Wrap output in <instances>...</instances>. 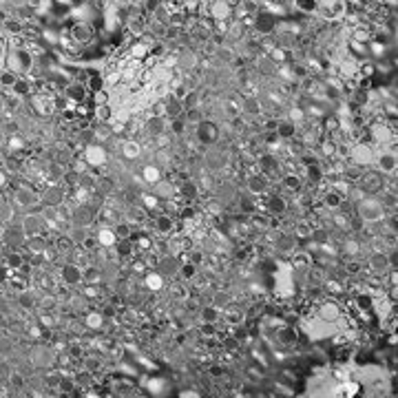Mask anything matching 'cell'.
<instances>
[{
    "mask_svg": "<svg viewBox=\"0 0 398 398\" xmlns=\"http://www.w3.org/2000/svg\"><path fill=\"white\" fill-rule=\"evenodd\" d=\"M354 212L363 223H379V221H383V219L387 217L385 206L379 201V197H376V195H365L363 199H359V201H356V210Z\"/></svg>",
    "mask_w": 398,
    "mask_h": 398,
    "instance_id": "1",
    "label": "cell"
},
{
    "mask_svg": "<svg viewBox=\"0 0 398 398\" xmlns=\"http://www.w3.org/2000/svg\"><path fill=\"white\" fill-rule=\"evenodd\" d=\"M356 184L363 188L365 195H379L381 191H385V175L381 171H365L363 168V175Z\"/></svg>",
    "mask_w": 398,
    "mask_h": 398,
    "instance_id": "2",
    "label": "cell"
},
{
    "mask_svg": "<svg viewBox=\"0 0 398 398\" xmlns=\"http://www.w3.org/2000/svg\"><path fill=\"white\" fill-rule=\"evenodd\" d=\"M24 241H27V232L22 230V226L9 221L2 230V246L9 250H20L24 248Z\"/></svg>",
    "mask_w": 398,
    "mask_h": 398,
    "instance_id": "3",
    "label": "cell"
},
{
    "mask_svg": "<svg viewBox=\"0 0 398 398\" xmlns=\"http://www.w3.org/2000/svg\"><path fill=\"white\" fill-rule=\"evenodd\" d=\"M348 160H350V164H354L359 168H367L374 162V151H372V146H367L365 142H356V144H352L348 149Z\"/></svg>",
    "mask_w": 398,
    "mask_h": 398,
    "instance_id": "4",
    "label": "cell"
},
{
    "mask_svg": "<svg viewBox=\"0 0 398 398\" xmlns=\"http://www.w3.org/2000/svg\"><path fill=\"white\" fill-rule=\"evenodd\" d=\"M38 201L35 193L31 191V186H22L18 184L11 193V206L13 208H20V210H31V206Z\"/></svg>",
    "mask_w": 398,
    "mask_h": 398,
    "instance_id": "5",
    "label": "cell"
},
{
    "mask_svg": "<svg viewBox=\"0 0 398 398\" xmlns=\"http://www.w3.org/2000/svg\"><path fill=\"white\" fill-rule=\"evenodd\" d=\"M109 160V153L100 142H91L84 146V164L89 166H104Z\"/></svg>",
    "mask_w": 398,
    "mask_h": 398,
    "instance_id": "6",
    "label": "cell"
},
{
    "mask_svg": "<svg viewBox=\"0 0 398 398\" xmlns=\"http://www.w3.org/2000/svg\"><path fill=\"white\" fill-rule=\"evenodd\" d=\"M246 191H248V195H252V197L268 195V191H270V180H268V175H263V173H254V175H248V180H246Z\"/></svg>",
    "mask_w": 398,
    "mask_h": 398,
    "instance_id": "7",
    "label": "cell"
},
{
    "mask_svg": "<svg viewBox=\"0 0 398 398\" xmlns=\"http://www.w3.org/2000/svg\"><path fill=\"white\" fill-rule=\"evenodd\" d=\"M370 270L379 277H387V272L392 270L390 259H387V250H374L370 254Z\"/></svg>",
    "mask_w": 398,
    "mask_h": 398,
    "instance_id": "8",
    "label": "cell"
},
{
    "mask_svg": "<svg viewBox=\"0 0 398 398\" xmlns=\"http://www.w3.org/2000/svg\"><path fill=\"white\" fill-rule=\"evenodd\" d=\"M20 226H22V230L27 232V237L40 234L44 230V217L40 215V212H27V215L20 219Z\"/></svg>",
    "mask_w": 398,
    "mask_h": 398,
    "instance_id": "9",
    "label": "cell"
},
{
    "mask_svg": "<svg viewBox=\"0 0 398 398\" xmlns=\"http://www.w3.org/2000/svg\"><path fill=\"white\" fill-rule=\"evenodd\" d=\"M316 316H319L321 321H325V323H332V321L341 319V308H339V303H336L334 299L323 301V303L319 305V310H316Z\"/></svg>",
    "mask_w": 398,
    "mask_h": 398,
    "instance_id": "10",
    "label": "cell"
},
{
    "mask_svg": "<svg viewBox=\"0 0 398 398\" xmlns=\"http://www.w3.org/2000/svg\"><path fill=\"white\" fill-rule=\"evenodd\" d=\"M93 221H95V212H93V208H91V206H84V203H80V206L75 208L73 212H71V223H75V226L89 228Z\"/></svg>",
    "mask_w": 398,
    "mask_h": 398,
    "instance_id": "11",
    "label": "cell"
},
{
    "mask_svg": "<svg viewBox=\"0 0 398 398\" xmlns=\"http://www.w3.org/2000/svg\"><path fill=\"white\" fill-rule=\"evenodd\" d=\"M376 166H379V171L383 175H396V153L394 151H385L379 155V160H376Z\"/></svg>",
    "mask_w": 398,
    "mask_h": 398,
    "instance_id": "12",
    "label": "cell"
},
{
    "mask_svg": "<svg viewBox=\"0 0 398 398\" xmlns=\"http://www.w3.org/2000/svg\"><path fill=\"white\" fill-rule=\"evenodd\" d=\"M265 210L272 217H281L288 212V199L283 195H268V203H265Z\"/></svg>",
    "mask_w": 398,
    "mask_h": 398,
    "instance_id": "13",
    "label": "cell"
},
{
    "mask_svg": "<svg viewBox=\"0 0 398 398\" xmlns=\"http://www.w3.org/2000/svg\"><path fill=\"white\" fill-rule=\"evenodd\" d=\"M62 281L66 285H80L82 283V268L78 263H66L62 268Z\"/></svg>",
    "mask_w": 398,
    "mask_h": 398,
    "instance_id": "14",
    "label": "cell"
},
{
    "mask_svg": "<svg viewBox=\"0 0 398 398\" xmlns=\"http://www.w3.org/2000/svg\"><path fill=\"white\" fill-rule=\"evenodd\" d=\"M24 248H27L31 254H42L44 250L49 248V239L44 237L42 232H40V234H31V237H27V241H24Z\"/></svg>",
    "mask_w": 398,
    "mask_h": 398,
    "instance_id": "15",
    "label": "cell"
},
{
    "mask_svg": "<svg viewBox=\"0 0 398 398\" xmlns=\"http://www.w3.org/2000/svg\"><path fill=\"white\" fill-rule=\"evenodd\" d=\"M153 226H155V230L160 234H168V232L175 230V221H173V217L166 215V212H157Z\"/></svg>",
    "mask_w": 398,
    "mask_h": 398,
    "instance_id": "16",
    "label": "cell"
},
{
    "mask_svg": "<svg viewBox=\"0 0 398 398\" xmlns=\"http://www.w3.org/2000/svg\"><path fill=\"white\" fill-rule=\"evenodd\" d=\"M42 201H44V206H49V208L62 206V201H64L62 191H60L58 186H49L47 191H44V195H42Z\"/></svg>",
    "mask_w": 398,
    "mask_h": 398,
    "instance_id": "17",
    "label": "cell"
},
{
    "mask_svg": "<svg viewBox=\"0 0 398 398\" xmlns=\"http://www.w3.org/2000/svg\"><path fill=\"white\" fill-rule=\"evenodd\" d=\"M144 285L149 292H160V290H164V274L149 270V272L144 274Z\"/></svg>",
    "mask_w": 398,
    "mask_h": 398,
    "instance_id": "18",
    "label": "cell"
},
{
    "mask_svg": "<svg viewBox=\"0 0 398 398\" xmlns=\"http://www.w3.org/2000/svg\"><path fill=\"white\" fill-rule=\"evenodd\" d=\"M321 199H323V206L328 208V210H336V208L341 206V203H343V195H341L339 191H334V188H328V191L323 193V195H321Z\"/></svg>",
    "mask_w": 398,
    "mask_h": 398,
    "instance_id": "19",
    "label": "cell"
},
{
    "mask_svg": "<svg viewBox=\"0 0 398 398\" xmlns=\"http://www.w3.org/2000/svg\"><path fill=\"white\" fill-rule=\"evenodd\" d=\"M82 283L84 285H100L102 283V268H98V265H86L82 270Z\"/></svg>",
    "mask_w": 398,
    "mask_h": 398,
    "instance_id": "20",
    "label": "cell"
},
{
    "mask_svg": "<svg viewBox=\"0 0 398 398\" xmlns=\"http://www.w3.org/2000/svg\"><path fill=\"white\" fill-rule=\"evenodd\" d=\"M281 186H283V191H288V193H292V195H297L301 188H303V180H301L297 173H288V175H283Z\"/></svg>",
    "mask_w": 398,
    "mask_h": 398,
    "instance_id": "21",
    "label": "cell"
},
{
    "mask_svg": "<svg viewBox=\"0 0 398 398\" xmlns=\"http://www.w3.org/2000/svg\"><path fill=\"white\" fill-rule=\"evenodd\" d=\"M153 186H155V197L157 199H171L173 195H175V186H173L171 180H164V177H162V180L155 182Z\"/></svg>",
    "mask_w": 398,
    "mask_h": 398,
    "instance_id": "22",
    "label": "cell"
},
{
    "mask_svg": "<svg viewBox=\"0 0 398 398\" xmlns=\"http://www.w3.org/2000/svg\"><path fill=\"white\" fill-rule=\"evenodd\" d=\"M95 241H100V248H113L117 243V237H115L113 228H100Z\"/></svg>",
    "mask_w": 398,
    "mask_h": 398,
    "instance_id": "23",
    "label": "cell"
},
{
    "mask_svg": "<svg viewBox=\"0 0 398 398\" xmlns=\"http://www.w3.org/2000/svg\"><path fill=\"white\" fill-rule=\"evenodd\" d=\"M120 155L124 157L126 162H133L140 157V144L137 142H124V144L120 146Z\"/></svg>",
    "mask_w": 398,
    "mask_h": 398,
    "instance_id": "24",
    "label": "cell"
},
{
    "mask_svg": "<svg viewBox=\"0 0 398 398\" xmlns=\"http://www.w3.org/2000/svg\"><path fill=\"white\" fill-rule=\"evenodd\" d=\"M199 316H201V321H203V323H217V319H219V316H221V310H219L217 308V305H206V308H201V310H199Z\"/></svg>",
    "mask_w": 398,
    "mask_h": 398,
    "instance_id": "25",
    "label": "cell"
},
{
    "mask_svg": "<svg viewBox=\"0 0 398 398\" xmlns=\"http://www.w3.org/2000/svg\"><path fill=\"white\" fill-rule=\"evenodd\" d=\"M4 265H7L9 270H20L24 265V257L20 250H9V254L4 257Z\"/></svg>",
    "mask_w": 398,
    "mask_h": 398,
    "instance_id": "26",
    "label": "cell"
},
{
    "mask_svg": "<svg viewBox=\"0 0 398 398\" xmlns=\"http://www.w3.org/2000/svg\"><path fill=\"white\" fill-rule=\"evenodd\" d=\"M157 265H160V270L157 272H162V274H177V270H180V261H177L175 257H164V259H160L157 261Z\"/></svg>",
    "mask_w": 398,
    "mask_h": 398,
    "instance_id": "27",
    "label": "cell"
},
{
    "mask_svg": "<svg viewBox=\"0 0 398 398\" xmlns=\"http://www.w3.org/2000/svg\"><path fill=\"white\" fill-rule=\"evenodd\" d=\"M89 237V230H86L84 226H75V223H71L69 228V239L75 243V246H82V241Z\"/></svg>",
    "mask_w": 398,
    "mask_h": 398,
    "instance_id": "28",
    "label": "cell"
},
{
    "mask_svg": "<svg viewBox=\"0 0 398 398\" xmlns=\"http://www.w3.org/2000/svg\"><path fill=\"white\" fill-rule=\"evenodd\" d=\"M277 135L281 137L283 142H288V140H292V137H297V126L292 124V122H281V124L277 126Z\"/></svg>",
    "mask_w": 398,
    "mask_h": 398,
    "instance_id": "29",
    "label": "cell"
},
{
    "mask_svg": "<svg viewBox=\"0 0 398 398\" xmlns=\"http://www.w3.org/2000/svg\"><path fill=\"white\" fill-rule=\"evenodd\" d=\"M142 177H144V182H149V184L160 182V180H162V168L155 166V164L144 166V168H142Z\"/></svg>",
    "mask_w": 398,
    "mask_h": 398,
    "instance_id": "30",
    "label": "cell"
},
{
    "mask_svg": "<svg viewBox=\"0 0 398 398\" xmlns=\"http://www.w3.org/2000/svg\"><path fill=\"white\" fill-rule=\"evenodd\" d=\"M102 325H104V314H102V312H89L84 316V328L102 330Z\"/></svg>",
    "mask_w": 398,
    "mask_h": 398,
    "instance_id": "31",
    "label": "cell"
},
{
    "mask_svg": "<svg viewBox=\"0 0 398 398\" xmlns=\"http://www.w3.org/2000/svg\"><path fill=\"white\" fill-rule=\"evenodd\" d=\"M279 168H281V164H279V160H274L272 155L268 157H261V173L263 175H274V173H279Z\"/></svg>",
    "mask_w": 398,
    "mask_h": 398,
    "instance_id": "32",
    "label": "cell"
},
{
    "mask_svg": "<svg viewBox=\"0 0 398 398\" xmlns=\"http://www.w3.org/2000/svg\"><path fill=\"white\" fill-rule=\"evenodd\" d=\"M177 274L182 277V281H191V279L197 277V265L193 261H184L180 265V270H177Z\"/></svg>",
    "mask_w": 398,
    "mask_h": 398,
    "instance_id": "33",
    "label": "cell"
},
{
    "mask_svg": "<svg viewBox=\"0 0 398 398\" xmlns=\"http://www.w3.org/2000/svg\"><path fill=\"white\" fill-rule=\"evenodd\" d=\"M164 120L162 117H153V120H149V124H146V133H149L151 137H160L162 133H164Z\"/></svg>",
    "mask_w": 398,
    "mask_h": 398,
    "instance_id": "34",
    "label": "cell"
},
{
    "mask_svg": "<svg viewBox=\"0 0 398 398\" xmlns=\"http://www.w3.org/2000/svg\"><path fill=\"white\" fill-rule=\"evenodd\" d=\"M47 175H49V180L58 182V180H62V177L66 175V168L60 164V162H51L49 168H47Z\"/></svg>",
    "mask_w": 398,
    "mask_h": 398,
    "instance_id": "35",
    "label": "cell"
},
{
    "mask_svg": "<svg viewBox=\"0 0 398 398\" xmlns=\"http://www.w3.org/2000/svg\"><path fill=\"white\" fill-rule=\"evenodd\" d=\"M325 177V171H323V166L316 162V164H310L308 166V180L312 182V184H319L321 180Z\"/></svg>",
    "mask_w": 398,
    "mask_h": 398,
    "instance_id": "36",
    "label": "cell"
},
{
    "mask_svg": "<svg viewBox=\"0 0 398 398\" xmlns=\"http://www.w3.org/2000/svg\"><path fill=\"white\" fill-rule=\"evenodd\" d=\"M82 363H84V372H89V374H95V372L100 370L102 361L98 359V356H93V354H84Z\"/></svg>",
    "mask_w": 398,
    "mask_h": 398,
    "instance_id": "37",
    "label": "cell"
},
{
    "mask_svg": "<svg viewBox=\"0 0 398 398\" xmlns=\"http://www.w3.org/2000/svg\"><path fill=\"white\" fill-rule=\"evenodd\" d=\"M171 294H173V299H177V301H186L188 297H191V292H188V288H186V281H184V283H173Z\"/></svg>",
    "mask_w": 398,
    "mask_h": 398,
    "instance_id": "38",
    "label": "cell"
},
{
    "mask_svg": "<svg viewBox=\"0 0 398 398\" xmlns=\"http://www.w3.org/2000/svg\"><path fill=\"white\" fill-rule=\"evenodd\" d=\"M199 133H201V140H208V142L217 140V129L215 126H208V122H201V124H199Z\"/></svg>",
    "mask_w": 398,
    "mask_h": 398,
    "instance_id": "39",
    "label": "cell"
},
{
    "mask_svg": "<svg viewBox=\"0 0 398 398\" xmlns=\"http://www.w3.org/2000/svg\"><path fill=\"white\" fill-rule=\"evenodd\" d=\"M113 232H115L117 239H129L131 232H133V228H131L129 221H122V223H115V226H113Z\"/></svg>",
    "mask_w": 398,
    "mask_h": 398,
    "instance_id": "40",
    "label": "cell"
},
{
    "mask_svg": "<svg viewBox=\"0 0 398 398\" xmlns=\"http://www.w3.org/2000/svg\"><path fill=\"white\" fill-rule=\"evenodd\" d=\"M294 237L297 239H310V232H312V226H310L308 221H299L297 226H294Z\"/></svg>",
    "mask_w": 398,
    "mask_h": 398,
    "instance_id": "41",
    "label": "cell"
},
{
    "mask_svg": "<svg viewBox=\"0 0 398 398\" xmlns=\"http://www.w3.org/2000/svg\"><path fill=\"white\" fill-rule=\"evenodd\" d=\"M7 379H9V387L11 390H24V376L20 372H11Z\"/></svg>",
    "mask_w": 398,
    "mask_h": 398,
    "instance_id": "42",
    "label": "cell"
},
{
    "mask_svg": "<svg viewBox=\"0 0 398 398\" xmlns=\"http://www.w3.org/2000/svg\"><path fill=\"white\" fill-rule=\"evenodd\" d=\"M308 146L303 144L301 140H297V137H292V140H288V151H290V155H301Z\"/></svg>",
    "mask_w": 398,
    "mask_h": 398,
    "instance_id": "43",
    "label": "cell"
},
{
    "mask_svg": "<svg viewBox=\"0 0 398 398\" xmlns=\"http://www.w3.org/2000/svg\"><path fill=\"white\" fill-rule=\"evenodd\" d=\"M75 385H78V383H75V379H60V383H58V387H55V390H60V392H64V394H71V392L75 390Z\"/></svg>",
    "mask_w": 398,
    "mask_h": 398,
    "instance_id": "44",
    "label": "cell"
},
{
    "mask_svg": "<svg viewBox=\"0 0 398 398\" xmlns=\"http://www.w3.org/2000/svg\"><path fill=\"white\" fill-rule=\"evenodd\" d=\"M343 248H345V252H348L350 257H356V254L361 252V243H359V239H348V241L343 243Z\"/></svg>",
    "mask_w": 398,
    "mask_h": 398,
    "instance_id": "45",
    "label": "cell"
},
{
    "mask_svg": "<svg viewBox=\"0 0 398 398\" xmlns=\"http://www.w3.org/2000/svg\"><path fill=\"white\" fill-rule=\"evenodd\" d=\"M310 263H312V259H310L308 250H303V252L294 254V265H297V268H308Z\"/></svg>",
    "mask_w": 398,
    "mask_h": 398,
    "instance_id": "46",
    "label": "cell"
},
{
    "mask_svg": "<svg viewBox=\"0 0 398 398\" xmlns=\"http://www.w3.org/2000/svg\"><path fill=\"white\" fill-rule=\"evenodd\" d=\"M182 193H184V197H186V199H195L197 197V186H195V184H184V186H182Z\"/></svg>",
    "mask_w": 398,
    "mask_h": 398,
    "instance_id": "47",
    "label": "cell"
},
{
    "mask_svg": "<svg viewBox=\"0 0 398 398\" xmlns=\"http://www.w3.org/2000/svg\"><path fill=\"white\" fill-rule=\"evenodd\" d=\"M210 299L215 301V303H212V305H217V308H223V305L228 303V294H223V292H215Z\"/></svg>",
    "mask_w": 398,
    "mask_h": 398,
    "instance_id": "48",
    "label": "cell"
},
{
    "mask_svg": "<svg viewBox=\"0 0 398 398\" xmlns=\"http://www.w3.org/2000/svg\"><path fill=\"white\" fill-rule=\"evenodd\" d=\"M20 305H22V308H33V297L29 292H20Z\"/></svg>",
    "mask_w": 398,
    "mask_h": 398,
    "instance_id": "49",
    "label": "cell"
},
{
    "mask_svg": "<svg viewBox=\"0 0 398 398\" xmlns=\"http://www.w3.org/2000/svg\"><path fill=\"white\" fill-rule=\"evenodd\" d=\"M4 168H7L9 173H11V171H18V168H20V160H18V157H7V162H4Z\"/></svg>",
    "mask_w": 398,
    "mask_h": 398,
    "instance_id": "50",
    "label": "cell"
},
{
    "mask_svg": "<svg viewBox=\"0 0 398 398\" xmlns=\"http://www.w3.org/2000/svg\"><path fill=\"white\" fill-rule=\"evenodd\" d=\"M325 290H328L330 294H332V292H334V294L343 292V288H341V285H339V281H328V283H325Z\"/></svg>",
    "mask_w": 398,
    "mask_h": 398,
    "instance_id": "51",
    "label": "cell"
},
{
    "mask_svg": "<svg viewBox=\"0 0 398 398\" xmlns=\"http://www.w3.org/2000/svg\"><path fill=\"white\" fill-rule=\"evenodd\" d=\"M9 277H11V270L7 268V265H0V283H7L9 281Z\"/></svg>",
    "mask_w": 398,
    "mask_h": 398,
    "instance_id": "52",
    "label": "cell"
},
{
    "mask_svg": "<svg viewBox=\"0 0 398 398\" xmlns=\"http://www.w3.org/2000/svg\"><path fill=\"white\" fill-rule=\"evenodd\" d=\"M98 117H100V120L102 122H106V120H109V117H111V111H109V106H98Z\"/></svg>",
    "mask_w": 398,
    "mask_h": 398,
    "instance_id": "53",
    "label": "cell"
},
{
    "mask_svg": "<svg viewBox=\"0 0 398 398\" xmlns=\"http://www.w3.org/2000/svg\"><path fill=\"white\" fill-rule=\"evenodd\" d=\"M345 270H348L350 274H359V272H361V263H359V261H348Z\"/></svg>",
    "mask_w": 398,
    "mask_h": 398,
    "instance_id": "54",
    "label": "cell"
},
{
    "mask_svg": "<svg viewBox=\"0 0 398 398\" xmlns=\"http://www.w3.org/2000/svg\"><path fill=\"white\" fill-rule=\"evenodd\" d=\"M9 374H11V372H9V365L4 363L2 359H0V379H7Z\"/></svg>",
    "mask_w": 398,
    "mask_h": 398,
    "instance_id": "55",
    "label": "cell"
},
{
    "mask_svg": "<svg viewBox=\"0 0 398 398\" xmlns=\"http://www.w3.org/2000/svg\"><path fill=\"white\" fill-rule=\"evenodd\" d=\"M166 113L168 115H180V104H177V102H171V106L166 109Z\"/></svg>",
    "mask_w": 398,
    "mask_h": 398,
    "instance_id": "56",
    "label": "cell"
},
{
    "mask_svg": "<svg viewBox=\"0 0 398 398\" xmlns=\"http://www.w3.org/2000/svg\"><path fill=\"white\" fill-rule=\"evenodd\" d=\"M208 372H210V376H215V379H217V376H221V374H223V367H221V365H212Z\"/></svg>",
    "mask_w": 398,
    "mask_h": 398,
    "instance_id": "57",
    "label": "cell"
},
{
    "mask_svg": "<svg viewBox=\"0 0 398 398\" xmlns=\"http://www.w3.org/2000/svg\"><path fill=\"white\" fill-rule=\"evenodd\" d=\"M173 129H175L177 133H182V131H184V126H182V122H180V120H177V122H175V126H173Z\"/></svg>",
    "mask_w": 398,
    "mask_h": 398,
    "instance_id": "58",
    "label": "cell"
},
{
    "mask_svg": "<svg viewBox=\"0 0 398 398\" xmlns=\"http://www.w3.org/2000/svg\"><path fill=\"white\" fill-rule=\"evenodd\" d=\"M2 146H4V133L0 131V149H2Z\"/></svg>",
    "mask_w": 398,
    "mask_h": 398,
    "instance_id": "59",
    "label": "cell"
},
{
    "mask_svg": "<svg viewBox=\"0 0 398 398\" xmlns=\"http://www.w3.org/2000/svg\"><path fill=\"white\" fill-rule=\"evenodd\" d=\"M0 354H2V352H0Z\"/></svg>",
    "mask_w": 398,
    "mask_h": 398,
    "instance_id": "60",
    "label": "cell"
}]
</instances>
